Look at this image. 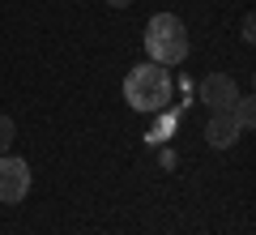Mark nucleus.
Listing matches in <instances>:
<instances>
[{
    "mask_svg": "<svg viewBox=\"0 0 256 235\" xmlns=\"http://www.w3.org/2000/svg\"><path fill=\"white\" fill-rule=\"evenodd\" d=\"M124 103L132 111H162L166 103H171V69H162V64H154V60L128 69Z\"/></svg>",
    "mask_w": 256,
    "mask_h": 235,
    "instance_id": "nucleus-1",
    "label": "nucleus"
},
{
    "mask_svg": "<svg viewBox=\"0 0 256 235\" xmlns=\"http://www.w3.org/2000/svg\"><path fill=\"white\" fill-rule=\"evenodd\" d=\"M30 192V163L18 154H0V205H22Z\"/></svg>",
    "mask_w": 256,
    "mask_h": 235,
    "instance_id": "nucleus-2",
    "label": "nucleus"
},
{
    "mask_svg": "<svg viewBox=\"0 0 256 235\" xmlns=\"http://www.w3.org/2000/svg\"><path fill=\"white\" fill-rule=\"evenodd\" d=\"M235 99H239V86H235L230 73H210V77L201 82V103L210 111H230Z\"/></svg>",
    "mask_w": 256,
    "mask_h": 235,
    "instance_id": "nucleus-3",
    "label": "nucleus"
},
{
    "mask_svg": "<svg viewBox=\"0 0 256 235\" xmlns=\"http://www.w3.org/2000/svg\"><path fill=\"white\" fill-rule=\"evenodd\" d=\"M146 52H150V60H154V64L175 69V64L188 60L192 43H188V35H180V39H146Z\"/></svg>",
    "mask_w": 256,
    "mask_h": 235,
    "instance_id": "nucleus-4",
    "label": "nucleus"
},
{
    "mask_svg": "<svg viewBox=\"0 0 256 235\" xmlns=\"http://www.w3.org/2000/svg\"><path fill=\"white\" fill-rule=\"evenodd\" d=\"M239 137H244V133H239V124L230 120V111H214L210 124H205V141H210L214 150H230Z\"/></svg>",
    "mask_w": 256,
    "mask_h": 235,
    "instance_id": "nucleus-5",
    "label": "nucleus"
},
{
    "mask_svg": "<svg viewBox=\"0 0 256 235\" xmlns=\"http://www.w3.org/2000/svg\"><path fill=\"white\" fill-rule=\"evenodd\" d=\"M180 35H188V30H184V22L175 13H154L146 22V39H180Z\"/></svg>",
    "mask_w": 256,
    "mask_h": 235,
    "instance_id": "nucleus-6",
    "label": "nucleus"
},
{
    "mask_svg": "<svg viewBox=\"0 0 256 235\" xmlns=\"http://www.w3.org/2000/svg\"><path fill=\"white\" fill-rule=\"evenodd\" d=\"M230 120L239 124V133H248V128L256 124V107H252V99H248V94H239V99L230 103Z\"/></svg>",
    "mask_w": 256,
    "mask_h": 235,
    "instance_id": "nucleus-7",
    "label": "nucleus"
},
{
    "mask_svg": "<svg viewBox=\"0 0 256 235\" xmlns=\"http://www.w3.org/2000/svg\"><path fill=\"white\" fill-rule=\"evenodd\" d=\"M13 141H18V124H13L9 116H0V154H9Z\"/></svg>",
    "mask_w": 256,
    "mask_h": 235,
    "instance_id": "nucleus-8",
    "label": "nucleus"
},
{
    "mask_svg": "<svg viewBox=\"0 0 256 235\" xmlns=\"http://www.w3.org/2000/svg\"><path fill=\"white\" fill-rule=\"evenodd\" d=\"M239 30H244V43H252V39H256V18H244Z\"/></svg>",
    "mask_w": 256,
    "mask_h": 235,
    "instance_id": "nucleus-9",
    "label": "nucleus"
},
{
    "mask_svg": "<svg viewBox=\"0 0 256 235\" xmlns=\"http://www.w3.org/2000/svg\"><path fill=\"white\" fill-rule=\"evenodd\" d=\"M111 9H128V5H132V0H107Z\"/></svg>",
    "mask_w": 256,
    "mask_h": 235,
    "instance_id": "nucleus-10",
    "label": "nucleus"
}]
</instances>
